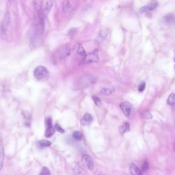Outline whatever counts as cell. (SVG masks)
<instances>
[{
  "mask_svg": "<svg viewBox=\"0 0 175 175\" xmlns=\"http://www.w3.org/2000/svg\"><path fill=\"white\" fill-rule=\"evenodd\" d=\"M97 78L92 74H87L81 77L75 83L74 87L77 89H84L96 83Z\"/></svg>",
  "mask_w": 175,
  "mask_h": 175,
  "instance_id": "obj_1",
  "label": "cell"
},
{
  "mask_svg": "<svg viewBox=\"0 0 175 175\" xmlns=\"http://www.w3.org/2000/svg\"><path fill=\"white\" fill-rule=\"evenodd\" d=\"M98 53L99 51L96 49L92 52L87 55L85 57L84 60H83V63L88 64L98 62L99 60Z\"/></svg>",
  "mask_w": 175,
  "mask_h": 175,
  "instance_id": "obj_2",
  "label": "cell"
},
{
  "mask_svg": "<svg viewBox=\"0 0 175 175\" xmlns=\"http://www.w3.org/2000/svg\"><path fill=\"white\" fill-rule=\"evenodd\" d=\"M47 74V69L44 66H38L35 69L33 72V74L35 78L38 80H42L45 78Z\"/></svg>",
  "mask_w": 175,
  "mask_h": 175,
  "instance_id": "obj_3",
  "label": "cell"
},
{
  "mask_svg": "<svg viewBox=\"0 0 175 175\" xmlns=\"http://www.w3.org/2000/svg\"><path fill=\"white\" fill-rule=\"evenodd\" d=\"M71 52L72 48L70 46H65L58 50L56 53V56L59 59H63L69 56L71 53Z\"/></svg>",
  "mask_w": 175,
  "mask_h": 175,
  "instance_id": "obj_4",
  "label": "cell"
},
{
  "mask_svg": "<svg viewBox=\"0 0 175 175\" xmlns=\"http://www.w3.org/2000/svg\"><path fill=\"white\" fill-rule=\"evenodd\" d=\"M82 161L87 169H89L90 171H93L94 167V164L93 159L89 155L86 154L83 155Z\"/></svg>",
  "mask_w": 175,
  "mask_h": 175,
  "instance_id": "obj_5",
  "label": "cell"
},
{
  "mask_svg": "<svg viewBox=\"0 0 175 175\" xmlns=\"http://www.w3.org/2000/svg\"><path fill=\"white\" fill-rule=\"evenodd\" d=\"M120 106L121 109L122 111H123V113L124 114V115L128 117H129L131 113L132 108V104L127 101H125V102L121 103Z\"/></svg>",
  "mask_w": 175,
  "mask_h": 175,
  "instance_id": "obj_6",
  "label": "cell"
},
{
  "mask_svg": "<svg viewBox=\"0 0 175 175\" xmlns=\"http://www.w3.org/2000/svg\"><path fill=\"white\" fill-rule=\"evenodd\" d=\"M46 124H47V130H46L45 136L47 138H50L55 133V128L52 125V120L51 118H48L47 120Z\"/></svg>",
  "mask_w": 175,
  "mask_h": 175,
  "instance_id": "obj_7",
  "label": "cell"
},
{
  "mask_svg": "<svg viewBox=\"0 0 175 175\" xmlns=\"http://www.w3.org/2000/svg\"><path fill=\"white\" fill-rule=\"evenodd\" d=\"M109 29L106 28L100 31V33H99L98 35L97 36L96 39L95 40V43L96 44H99L101 43L102 42H103L104 40L107 37V35L109 34Z\"/></svg>",
  "mask_w": 175,
  "mask_h": 175,
  "instance_id": "obj_8",
  "label": "cell"
},
{
  "mask_svg": "<svg viewBox=\"0 0 175 175\" xmlns=\"http://www.w3.org/2000/svg\"><path fill=\"white\" fill-rule=\"evenodd\" d=\"M158 5V3L156 1H152L149 3L147 6L142 7L140 9V13H144L147 11H152L154 10Z\"/></svg>",
  "mask_w": 175,
  "mask_h": 175,
  "instance_id": "obj_9",
  "label": "cell"
},
{
  "mask_svg": "<svg viewBox=\"0 0 175 175\" xmlns=\"http://www.w3.org/2000/svg\"><path fill=\"white\" fill-rule=\"evenodd\" d=\"M93 121V117L89 113H87L84 115L81 121V124L82 125H89Z\"/></svg>",
  "mask_w": 175,
  "mask_h": 175,
  "instance_id": "obj_10",
  "label": "cell"
},
{
  "mask_svg": "<svg viewBox=\"0 0 175 175\" xmlns=\"http://www.w3.org/2000/svg\"><path fill=\"white\" fill-rule=\"evenodd\" d=\"M4 158V149L2 140L0 138V171L2 169Z\"/></svg>",
  "mask_w": 175,
  "mask_h": 175,
  "instance_id": "obj_11",
  "label": "cell"
},
{
  "mask_svg": "<svg viewBox=\"0 0 175 175\" xmlns=\"http://www.w3.org/2000/svg\"><path fill=\"white\" fill-rule=\"evenodd\" d=\"M130 173L131 175H141V172L138 167L134 163L130 165Z\"/></svg>",
  "mask_w": 175,
  "mask_h": 175,
  "instance_id": "obj_12",
  "label": "cell"
},
{
  "mask_svg": "<svg viewBox=\"0 0 175 175\" xmlns=\"http://www.w3.org/2000/svg\"><path fill=\"white\" fill-rule=\"evenodd\" d=\"M11 25V17L9 13L5 15L3 21V28L4 29H7Z\"/></svg>",
  "mask_w": 175,
  "mask_h": 175,
  "instance_id": "obj_13",
  "label": "cell"
},
{
  "mask_svg": "<svg viewBox=\"0 0 175 175\" xmlns=\"http://www.w3.org/2000/svg\"><path fill=\"white\" fill-rule=\"evenodd\" d=\"M115 91V89L113 87H106L101 89L100 93L104 96H109L112 94Z\"/></svg>",
  "mask_w": 175,
  "mask_h": 175,
  "instance_id": "obj_14",
  "label": "cell"
},
{
  "mask_svg": "<svg viewBox=\"0 0 175 175\" xmlns=\"http://www.w3.org/2000/svg\"><path fill=\"white\" fill-rule=\"evenodd\" d=\"M53 6V3L52 1H48L46 2L45 7L44 9V13L45 16H47L50 13V11L52 9V7Z\"/></svg>",
  "mask_w": 175,
  "mask_h": 175,
  "instance_id": "obj_15",
  "label": "cell"
},
{
  "mask_svg": "<svg viewBox=\"0 0 175 175\" xmlns=\"http://www.w3.org/2000/svg\"><path fill=\"white\" fill-rule=\"evenodd\" d=\"M130 130V125L128 122L124 123L123 124L120 126L119 128V132L121 134H123Z\"/></svg>",
  "mask_w": 175,
  "mask_h": 175,
  "instance_id": "obj_16",
  "label": "cell"
},
{
  "mask_svg": "<svg viewBox=\"0 0 175 175\" xmlns=\"http://www.w3.org/2000/svg\"><path fill=\"white\" fill-rule=\"evenodd\" d=\"M71 4H70V2L66 1H65L63 5V11L64 13H67L68 11H69V9H71Z\"/></svg>",
  "mask_w": 175,
  "mask_h": 175,
  "instance_id": "obj_17",
  "label": "cell"
},
{
  "mask_svg": "<svg viewBox=\"0 0 175 175\" xmlns=\"http://www.w3.org/2000/svg\"><path fill=\"white\" fill-rule=\"evenodd\" d=\"M167 103L169 105L174 106L175 104V96L174 94L169 95L167 100Z\"/></svg>",
  "mask_w": 175,
  "mask_h": 175,
  "instance_id": "obj_18",
  "label": "cell"
},
{
  "mask_svg": "<svg viewBox=\"0 0 175 175\" xmlns=\"http://www.w3.org/2000/svg\"><path fill=\"white\" fill-rule=\"evenodd\" d=\"M164 21L166 23L171 24L174 21V16L172 14H169L164 17Z\"/></svg>",
  "mask_w": 175,
  "mask_h": 175,
  "instance_id": "obj_19",
  "label": "cell"
},
{
  "mask_svg": "<svg viewBox=\"0 0 175 175\" xmlns=\"http://www.w3.org/2000/svg\"><path fill=\"white\" fill-rule=\"evenodd\" d=\"M73 137L76 140L80 141L82 139L83 136L82 133L81 132H79V131H75L73 133Z\"/></svg>",
  "mask_w": 175,
  "mask_h": 175,
  "instance_id": "obj_20",
  "label": "cell"
},
{
  "mask_svg": "<svg viewBox=\"0 0 175 175\" xmlns=\"http://www.w3.org/2000/svg\"><path fill=\"white\" fill-rule=\"evenodd\" d=\"M38 144L41 147H48L50 145L51 143L48 140L43 139L40 141L39 142H38Z\"/></svg>",
  "mask_w": 175,
  "mask_h": 175,
  "instance_id": "obj_21",
  "label": "cell"
},
{
  "mask_svg": "<svg viewBox=\"0 0 175 175\" xmlns=\"http://www.w3.org/2000/svg\"><path fill=\"white\" fill-rule=\"evenodd\" d=\"M92 99H93V101H94L95 104L96 105V106H101V101L99 97H97L95 95H93V96H92Z\"/></svg>",
  "mask_w": 175,
  "mask_h": 175,
  "instance_id": "obj_22",
  "label": "cell"
},
{
  "mask_svg": "<svg viewBox=\"0 0 175 175\" xmlns=\"http://www.w3.org/2000/svg\"><path fill=\"white\" fill-rule=\"evenodd\" d=\"M77 52L79 55L81 56H85V54H86V52L85 51L84 48L81 45L79 46L78 50H77Z\"/></svg>",
  "mask_w": 175,
  "mask_h": 175,
  "instance_id": "obj_23",
  "label": "cell"
},
{
  "mask_svg": "<svg viewBox=\"0 0 175 175\" xmlns=\"http://www.w3.org/2000/svg\"><path fill=\"white\" fill-rule=\"evenodd\" d=\"M40 175H50L49 169L46 167H43L41 171L40 174Z\"/></svg>",
  "mask_w": 175,
  "mask_h": 175,
  "instance_id": "obj_24",
  "label": "cell"
},
{
  "mask_svg": "<svg viewBox=\"0 0 175 175\" xmlns=\"http://www.w3.org/2000/svg\"><path fill=\"white\" fill-rule=\"evenodd\" d=\"M143 118L145 119H151L152 118V115L149 111H146L143 113Z\"/></svg>",
  "mask_w": 175,
  "mask_h": 175,
  "instance_id": "obj_25",
  "label": "cell"
},
{
  "mask_svg": "<svg viewBox=\"0 0 175 175\" xmlns=\"http://www.w3.org/2000/svg\"><path fill=\"white\" fill-rule=\"evenodd\" d=\"M146 86V84L145 82H142L138 87V91L140 92H143L144 91Z\"/></svg>",
  "mask_w": 175,
  "mask_h": 175,
  "instance_id": "obj_26",
  "label": "cell"
},
{
  "mask_svg": "<svg viewBox=\"0 0 175 175\" xmlns=\"http://www.w3.org/2000/svg\"><path fill=\"white\" fill-rule=\"evenodd\" d=\"M148 167H149V165H148L147 162H146V161L144 162V163L143 164L142 166V171L144 172V171H147L148 169Z\"/></svg>",
  "mask_w": 175,
  "mask_h": 175,
  "instance_id": "obj_27",
  "label": "cell"
},
{
  "mask_svg": "<svg viewBox=\"0 0 175 175\" xmlns=\"http://www.w3.org/2000/svg\"><path fill=\"white\" fill-rule=\"evenodd\" d=\"M55 128H56V130H57L58 132H60L64 133V132H65V130L58 123H56L55 124Z\"/></svg>",
  "mask_w": 175,
  "mask_h": 175,
  "instance_id": "obj_28",
  "label": "cell"
},
{
  "mask_svg": "<svg viewBox=\"0 0 175 175\" xmlns=\"http://www.w3.org/2000/svg\"><path fill=\"white\" fill-rule=\"evenodd\" d=\"M104 175V174H103V175Z\"/></svg>",
  "mask_w": 175,
  "mask_h": 175,
  "instance_id": "obj_29",
  "label": "cell"
}]
</instances>
